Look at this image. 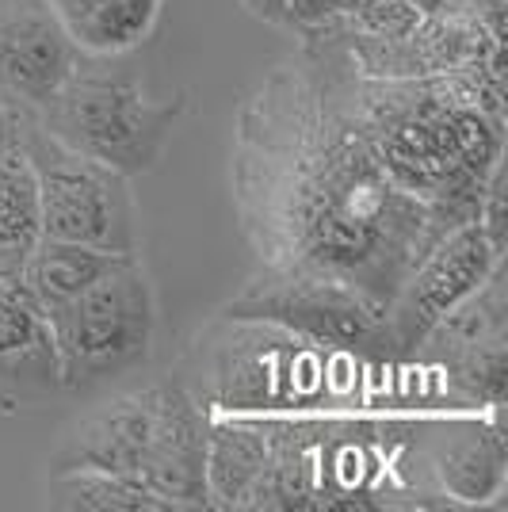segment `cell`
I'll return each instance as SVG.
<instances>
[{
	"label": "cell",
	"mask_w": 508,
	"mask_h": 512,
	"mask_svg": "<svg viewBox=\"0 0 508 512\" xmlns=\"http://www.w3.org/2000/svg\"><path fill=\"white\" fill-rule=\"evenodd\" d=\"M230 184L264 272L340 283L379 314L417 260L463 226L382 169L344 107L333 46L314 35L241 107Z\"/></svg>",
	"instance_id": "cell-1"
},
{
	"label": "cell",
	"mask_w": 508,
	"mask_h": 512,
	"mask_svg": "<svg viewBox=\"0 0 508 512\" xmlns=\"http://www.w3.org/2000/svg\"><path fill=\"white\" fill-rule=\"evenodd\" d=\"M325 43L333 46V39ZM333 58L344 107L394 184L459 222L478 218L486 176L505 161V119L478 107L463 69L413 81H367L344 65L337 46Z\"/></svg>",
	"instance_id": "cell-2"
},
{
	"label": "cell",
	"mask_w": 508,
	"mask_h": 512,
	"mask_svg": "<svg viewBox=\"0 0 508 512\" xmlns=\"http://www.w3.org/2000/svg\"><path fill=\"white\" fill-rule=\"evenodd\" d=\"M184 111V92L149 100L130 69H96L81 58L62 92L35 119L65 150L134 180L157 169Z\"/></svg>",
	"instance_id": "cell-3"
},
{
	"label": "cell",
	"mask_w": 508,
	"mask_h": 512,
	"mask_svg": "<svg viewBox=\"0 0 508 512\" xmlns=\"http://www.w3.org/2000/svg\"><path fill=\"white\" fill-rule=\"evenodd\" d=\"M62 394H96L146 367L157 337V299L142 256H130L69 302L46 310Z\"/></svg>",
	"instance_id": "cell-4"
},
{
	"label": "cell",
	"mask_w": 508,
	"mask_h": 512,
	"mask_svg": "<svg viewBox=\"0 0 508 512\" xmlns=\"http://www.w3.org/2000/svg\"><path fill=\"white\" fill-rule=\"evenodd\" d=\"M23 153L39 180L43 237L77 241L107 253H138V203L130 180L54 142L31 115L23 127Z\"/></svg>",
	"instance_id": "cell-5"
},
{
	"label": "cell",
	"mask_w": 508,
	"mask_h": 512,
	"mask_svg": "<svg viewBox=\"0 0 508 512\" xmlns=\"http://www.w3.org/2000/svg\"><path fill=\"white\" fill-rule=\"evenodd\" d=\"M230 329L207 344V379L191 390L207 409L222 413H260V409H298L325 379L321 344L298 337L272 321L222 318Z\"/></svg>",
	"instance_id": "cell-6"
},
{
	"label": "cell",
	"mask_w": 508,
	"mask_h": 512,
	"mask_svg": "<svg viewBox=\"0 0 508 512\" xmlns=\"http://www.w3.org/2000/svg\"><path fill=\"white\" fill-rule=\"evenodd\" d=\"M222 318L272 321L329 352L363 356V360H394V344L386 333V314L356 291L329 279L264 272L249 279V287L222 306Z\"/></svg>",
	"instance_id": "cell-7"
},
{
	"label": "cell",
	"mask_w": 508,
	"mask_h": 512,
	"mask_svg": "<svg viewBox=\"0 0 508 512\" xmlns=\"http://www.w3.org/2000/svg\"><path fill=\"white\" fill-rule=\"evenodd\" d=\"M501 260L505 256L489 245L478 218L447 230L417 260V268L409 272L402 291L394 295L390 310H386V333H390V344H394V356H413L417 348H424V337L466 295H474Z\"/></svg>",
	"instance_id": "cell-8"
},
{
	"label": "cell",
	"mask_w": 508,
	"mask_h": 512,
	"mask_svg": "<svg viewBox=\"0 0 508 512\" xmlns=\"http://www.w3.org/2000/svg\"><path fill=\"white\" fill-rule=\"evenodd\" d=\"M306 35L333 39L344 65L367 81L440 77L470 62H482L493 50H505V43L493 39L482 20L466 12L424 16L402 39H375V35H352V31H306Z\"/></svg>",
	"instance_id": "cell-9"
},
{
	"label": "cell",
	"mask_w": 508,
	"mask_h": 512,
	"mask_svg": "<svg viewBox=\"0 0 508 512\" xmlns=\"http://www.w3.org/2000/svg\"><path fill=\"white\" fill-rule=\"evenodd\" d=\"M50 0H0V92L27 111H43L81 65Z\"/></svg>",
	"instance_id": "cell-10"
},
{
	"label": "cell",
	"mask_w": 508,
	"mask_h": 512,
	"mask_svg": "<svg viewBox=\"0 0 508 512\" xmlns=\"http://www.w3.org/2000/svg\"><path fill=\"white\" fill-rule=\"evenodd\" d=\"M157 398V425L142 467V486L153 490L172 512L211 509L207 493V428L211 409L180 379H165Z\"/></svg>",
	"instance_id": "cell-11"
},
{
	"label": "cell",
	"mask_w": 508,
	"mask_h": 512,
	"mask_svg": "<svg viewBox=\"0 0 508 512\" xmlns=\"http://www.w3.org/2000/svg\"><path fill=\"white\" fill-rule=\"evenodd\" d=\"M157 398L161 386H142L119 394L104 406L88 409L62 432L58 448L46 459V474L58 470H107L119 478H142L146 451L157 425Z\"/></svg>",
	"instance_id": "cell-12"
},
{
	"label": "cell",
	"mask_w": 508,
	"mask_h": 512,
	"mask_svg": "<svg viewBox=\"0 0 508 512\" xmlns=\"http://www.w3.org/2000/svg\"><path fill=\"white\" fill-rule=\"evenodd\" d=\"M62 394L43 306L31 299L20 268L0 264V409L46 406Z\"/></svg>",
	"instance_id": "cell-13"
},
{
	"label": "cell",
	"mask_w": 508,
	"mask_h": 512,
	"mask_svg": "<svg viewBox=\"0 0 508 512\" xmlns=\"http://www.w3.org/2000/svg\"><path fill=\"white\" fill-rule=\"evenodd\" d=\"M428 467L436 474L440 490L455 497L459 505H486L493 497H501L508 474V451L501 421L493 425H470L459 428L455 436H444Z\"/></svg>",
	"instance_id": "cell-14"
},
{
	"label": "cell",
	"mask_w": 508,
	"mask_h": 512,
	"mask_svg": "<svg viewBox=\"0 0 508 512\" xmlns=\"http://www.w3.org/2000/svg\"><path fill=\"white\" fill-rule=\"evenodd\" d=\"M165 0H50L69 43L85 58H119L146 39Z\"/></svg>",
	"instance_id": "cell-15"
},
{
	"label": "cell",
	"mask_w": 508,
	"mask_h": 512,
	"mask_svg": "<svg viewBox=\"0 0 508 512\" xmlns=\"http://www.w3.org/2000/svg\"><path fill=\"white\" fill-rule=\"evenodd\" d=\"M268 463V421H241L237 413L211 417L207 428V493L211 509H241Z\"/></svg>",
	"instance_id": "cell-16"
},
{
	"label": "cell",
	"mask_w": 508,
	"mask_h": 512,
	"mask_svg": "<svg viewBox=\"0 0 508 512\" xmlns=\"http://www.w3.org/2000/svg\"><path fill=\"white\" fill-rule=\"evenodd\" d=\"M138 253H107V249H92V245H77V241H58V237H39L35 249L23 256L20 279L27 283L31 299L46 310L62 306L73 295H81L111 268H119L123 260Z\"/></svg>",
	"instance_id": "cell-17"
},
{
	"label": "cell",
	"mask_w": 508,
	"mask_h": 512,
	"mask_svg": "<svg viewBox=\"0 0 508 512\" xmlns=\"http://www.w3.org/2000/svg\"><path fill=\"white\" fill-rule=\"evenodd\" d=\"M43 505L65 512H172L142 482L107 474V470H58V474H46Z\"/></svg>",
	"instance_id": "cell-18"
},
{
	"label": "cell",
	"mask_w": 508,
	"mask_h": 512,
	"mask_svg": "<svg viewBox=\"0 0 508 512\" xmlns=\"http://www.w3.org/2000/svg\"><path fill=\"white\" fill-rule=\"evenodd\" d=\"M39 237H43L39 180L20 142L0 153V264L20 268Z\"/></svg>",
	"instance_id": "cell-19"
},
{
	"label": "cell",
	"mask_w": 508,
	"mask_h": 512,
	"mask_svg": "<svg viewBox=\"0 0 508 512\" xmlns=\"http://www.w3.org/2000/svg\"><path fill=\"white\" fill-rule=\"evenodd\" d=\"M440 363L447 367L451 383L459 386L470 402H486V406H501L505 402L508 341L466 344V348L444 352Z\"/></svg>",
	"instance_id": "cell-20"
},
{
	"label": "cell",
	"mask_w": 508,
	"mask_h": 512,
	"mask_svg": "<svg viewBox=\"0 0 508 512\" xmlns=\"http://www.w3.org/2000/svg\"><path fill=\"white\" fill-rule=\"evenodd\" d=\"M421 20L424 16L409 0H360L344 20L314 27V31H352V35H375V39H402Z\"/></svg>",
	"instance_id": "cell-21"
},
{
	"label": "cell",
	"mask_w": 508,
	"mask_h": 512,
	"mask_svg": "<svg viewBox=\"0 0 508 512\" xmlns=\"http://www.w3.org/2000/svg\"><path fill=\"white\" fill-rule=\"evenodd\" d=\"M478 226L486 230L489 245L497 253H508V222H505V161H497L493 172L486 176L482 188V203H478Z\"/></svg>",
	"instance_id": "cell-22"
},
{
	"label": "cell",
	"mask_w": 508,
	"mask_h": 512,
	"mask_svg": "<svg viewBox=\"0 0 508 512\" xmlns=\"http://www.w3.org/2000/svg\"><path fill=\"white\" fill-rule=\"evenodd\" d=\"M360 0H287V31H314L325 23L344 20Z\"/></svg>",
	"instance_id": "cell-23"
},
{
	"label": "cell",
	"mask_w": 508,
	"mask_h": 512,
	"mask_svg": "<svg viewBox=\"0 0 508 512\" xmlns=\"http://www.w3.org/2000/svg\"><path fill=\"white\" fill-rule=\"evenodd\" d=\"M31 115H35V111H27V107H20L16 100L0 96V153L12 150V146H20L23 127H27Z\"/></svg>",
	"instance_id": "cell-24"
},
{
	"label": "cell",
	"mask_w": 508,
	"mask_h": 512,
	"mask_svg": "<svg viewBox=\"0 0 508 512\" xmlns=\"http://www.w3.org/2000/svg\"><path fill=\"white\" fill-rule=\"evenodd\" d=\"M249 8V16L272 23V27H287V0H241Z\"/></svg>",
	"instance_id": "cell-25"
},
{
	"label": "cell",
	"mask_w": 508,
	"mask_h": 512,
	"mask_svg": "<svg viewBox=\"0 0 508 512\" xmlns=\"http://www.w3.org/2000/svg\"><path fill=\"white\" fill-rule=\"evenodd\" d=\"M409 4H413V8L421 12V16H440V12H455V8H451V0H409Z\"/></svg>",
	"instance_id": "cell-26"
},
{
	"label": "cell",
	"mask_w": 508,
	"mask_h": 512,
	"mask_svg": "<svg viewBox=\"0 0 508 512\" xmlns=\"http://www.w3.org/2000/svg\"><path fill=\"white\" fill-rule=\"evenodd\" d=\"M0 96H4V92H0Z\"/></svg>",
	"instance_id": "cell-27"
}]
</instances>
